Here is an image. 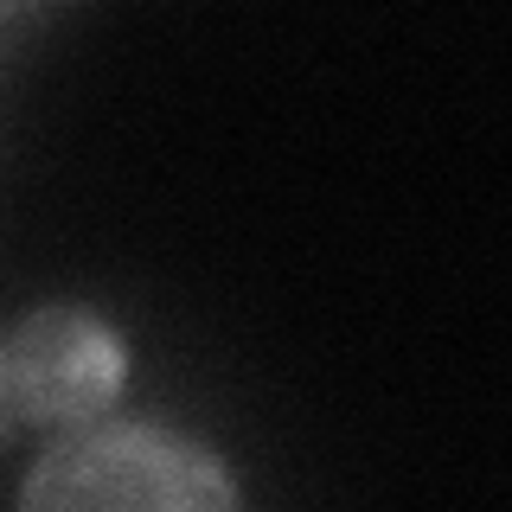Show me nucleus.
Masks as SVG:
<instances>
[{"mask_svg": "<svg viewBox=\"0 0 512 512\" xmlns=\"http://www.w3.org/2000/svg\"><path fill=\"white\" fill-rule=\"evenodd\" d=\"M20 512H244V493L205 442L167 423L96 416L39 455Z\"/></svg>", "mask_w": 512, "mask_h": 512, "instance_id": "1", "label": "nucleus"}, {"mask_svg": "<svg viewBox=\"0 0 512 512\" xmlns=\"http://www.w3.org/2000/svg\"><path fill=\"white\" fill-rule=\"evenodd\" d=\"M13 423H20V416H13V391H7V359H0V442L13 436Z\"/></svg>", "mask_w": 512, "mask_h": 512, "instance_id": "3", "label": "nucleus"}, {"mask_svg": "<svg viewBox=\"0 0 512 512\" xmlns=\"http://www.w3.org/2000/svg\"><path fill=\"white\" fill-rule=\"evenodd\" d=\"M7 359V391L20 423H96L116 404L128 378V346L103 314L77 308V301H45L20 327L0 340Z\"/></svg>", "mask_w": 512, "mask_h": 512, "instance_id": "2", "label": "nucleus"}]
</instances>
